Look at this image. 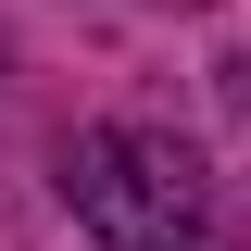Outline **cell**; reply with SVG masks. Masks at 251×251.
Masks as SVG:
<instances>
[{
	"label": "cell",
	"mask_w": 251,
	"mask_h": 251,
	"mask_svg": "<svg viewBox=\"0 0 251 251\" xmlns=\"http://www.w3.org/2000/svg\"><path fill=\"white\" fill-rule=\"evenodd\" d=\"M63 201L100 251H239L226 201L201 188V163L151 126H88L63 138Z\"/></svg>",
	"instance_id": "1"
}]
</instances>
